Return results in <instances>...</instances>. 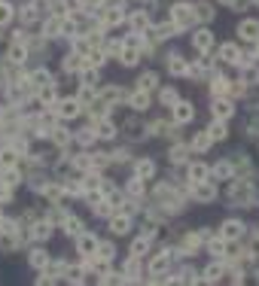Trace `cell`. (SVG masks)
I'll use <instances>...</instances> for the list:
<instances>
[{
	"instance_id": "1",
	"label": "cell",
	"mask_w": 259,
	"mask_h": 286,
	"mask_svg": "<svg viewBox=\"0 0 259 286\" xmlns=\"http://www.w3.org/2000/svg\"><path fill=\"white\" fill-rule=\"evenodd\" d=\"M171 22L177 25V31L195 25V6H189V3H174V6H171Z\"/></svg>"
},
{
	"instance_id": "2",
	"label": "cell",
	"mask_w": 259,
	"mask_h": 286,
	"mask_svg": "<svg viewBox=\"0 0 259 286\" xmlns=\"http://www.w3.org/2000/svg\"><path fill=\"white\" fill-rule=\"evenodd\" d=\"M195 116V107L189 104V101H177L174 107H171V119H174V125H186V122H192Z\"/></svg>"
},
{
	"instance_id": "3",
	"label": "cell",
	"mask_w": 259,
	"mask_h": 286,
	"mask_svg": "<svg viewBox=\"0 0 259 286\" xmlns=\"http://www.w3.org/2000/svg\"><path fill=\"white\" fill-rule=\"evenodd\" d=\"M192 195H195V198L198 201H214L217 198V189H214V183L211 180H198V183H192Z\"/></svg>"
},
{
	"instance_id": "4",
	"label": "cell",
	"mask_w": 259,
	"mask_h": 286,
	"mask_svg": "<svg viewBox=\"0 0 259 286\" xmlns=\"http://www.w3.org/2000/svg\"><path fill=\"white\" fill-rule=\"evenodd\" d=\"M241 235H244V225H241L238 219H226V222H222L220 238H226V241H238Z\"/></svg>"
},
{
	"instance_id": "5",
	"label": "cell",
	"mask_w": 259,
	"mask_h": 286,
	"mask_svg": "<svg viewBox=\"0 0 259 286\" xmlns=\"http://www.w3.org/2000/svg\"><path fill=\"white\" fill-rule=\"evenodd\" d=\"M220 58L226 61V64H247V58H241V52H238V46H232V43H226V46H220Z\"/></svg>"
},
{
	"instance_id": "6",
	"label": "cell",
	"mask_w": 259,
	"mask_h": 286,
	"mask_svg": "<svg viewBox=\"0 0 259 286\" xmlns=\"http://www.w3.org/2000/svg\"><path fill=\"white\" fill-rule=\"evenodd\" d=\"M192 46L198 49V52H207L214 46V34L207 31V28H201V31H195V37H192Z\"/></svg>"
},
{
	"instance_id": "7",
	"label": "cell",
	"mask_w": 259,
	"mask_h": 286,
	"mask_svg": "<svg viewBox=\"0 0 259 286\" xmlns=\"http://www.w3.org/2000/svg\"><path fill=\"white\" fill-rule=\"evenodd\" d=\"M58 116H61V119H74V116H79V101L64 98V101L58 104Z\"/></svg>"
},
{
	"instance_id": "8",
	"label": "cell",
	"mask_w": 259,
	"mask_h": 286,
	"mask_svg": "<svg viewBox=\"0 0 259 286\" xmlns=\"http://www.w3.org/2000/svg\"><path fill=\"white\" fill-rule=\"evenodd\" d=\"M168 265H171V253H159V256L149 262V274H152V277L165 274V271H168Z\"/></svg>"
},
{
	"instance_id": "9",
	"label": "cell",
	"mask_w": 259,
	"mask_h": 286,
	"mask_svg": "<svg viewBox=\"0 0 259 286\" xmlns=\"http://www.w3.org/2000/svg\"><path fill=\"white\" fill-rule=\"evenodd\" d=\"M76 250H79L82 256H92L95 250H98V238L95 235H79L76 238Z\"/></svg>"
},
{
	"instance_id": "10",
	"label": "cell",
	"mask_w": 259,
	"mask_h": 286,
	"mask_svg": "<svg viewBox=\"0 0 259 286\" xmlns=\"http://www.w3.org/2000/svg\"><path fill=\"white\" fill-rule=\"evenodd\" d=\"M238 34H241L244 40H259V22H256V19L241 22V25H238Z\"/></svg>"
},
{
	"instance_id": "11",
	"label": "cell",
	"mask_w": 259,
	"mask_h": 286,
	"mask_svg": "<svg viewBox=\"0 0 259 286\" xmlns=\"http://www.w3.org/2000/svg\"><path fill=\"white\" fill-rule=\"evenodd\" d=\"M232 201H250V183L247 180H235L232 183Z\"/></svg>"
},
{
	"instance_id": "12",
	"label": "cell",
	"mask_w": 259,
	"mask_h": 286,
	"mask_svg": "<svg viewBox=\"0 0 259 286\" xmlns=\"http://www.w3.org/2000/svg\"><path fill=\"white\" fill-rule=\"evenodd\" d=\"M207 177H211V168H207V165H201V162H192V165H189V180H192V183L207 180Z\"/></svg>"
},
{
	"instance_id": "13",
	"label": "cell",
	"mask_w": 259,
	"mask_h": 286,
	"mask_svg": "<svg viewBox=\"0 0 259 286\" xmlns=\"http://www.w3.org/2000/svg\"><path fill=\"white\" fill-rule=\"evenodd\" d=\"M137 61H141V49L131 46V43H125V49H122V64L125 67H134Z\"/></svg>"
},
{
	"instance_id": "14",
	"label": "cell",
	"mask_w": 259,
	"mask_h": 286,
	"mask_svg": "<svg viewBox=\"0 0 259 286\" xmlns=\"http://www.w3.org/2000/svg\"><path fill=\"white\" fill-rule=\"evenodd\" d=\"M211 174L217 177V180H220V177H222V180H232V177H235V168H232L229 162H220V165L211 168Z\"/></svg>"
},
{
	"instance_id": "15",
	"label": "cell",
	"mask_w": 259,
	"mask_h": 286,
	"mask_svg": "<svg viewBox=\"0 0 259 286\" xmlns=\"http://www.w3.org/2000/svg\"><path fill=\"white\" fill-rule=\"evenodd\" d=\"M232 110H235V107H232L229 101H220V98L214 101V116H217V119H229Z\"/></svg>"
},
{
	"instance_id": "16",
	"label": "cell",
	"mask_w": 259,
	"mask_h": 286,
	"mask_svg": "<svg viewBox=\"0 0 259 286\" xmlns=\"http://www.w3.org/2000/svg\"><path fill=\"white\" fill-rule=\"evenodd\" d=\"M168 70H171V73H177V76L189 73V67H186V61H183L180 55H171V58H168Z\"/></svg>"
},
{
	"instance_id": "17",
	"label": "cell",
	"mask_w": 259,
	"mask_h": 286,
	"mask_svg": "<svg viewBox=\"0 0 259 286\" xmlns=\"http://www.w3.org/2000/svg\"><path fill=\"white\" fill-rule=\"evenodd\" d=\"M128 104L134 107V110H147V107H149V95H147L144 88H141V92H134V95L128 98Z\"/></svg>"
},
{
	"instance_id": "18",
	"label": "cell",
	"mask_w": 259,
	"mask_h": 286,
	"mask_svg": "<svg viewBox=\"0 0 259 286\" xmlns=\"http://www.w3.org/2000/svg\"><path fill=\"white\" fill-rule=\"evenodd\" d=\"M128 228H131L128 216H113V219H110V231H113V235H125Z\"/></svg>"
},
{
	"instance_id": "19",
	"label": "cell",
	"mask_w": 259,
	"mask_h": 286,
	"mask_svg": "<svg viewBox=\"0 0 259 286\" xmlns=\"http://www.w3.org/2000/svg\"><path fill=\"white\" fill-rule=\"evenodd\" d=\"M98 137H104V140L116 137V125H113L110 119H101V122H98Z\"/></svg>"
},
{
	"instance_id": "20",
	"label": "cell",
	"mask_w": 259,
	"mask_h": 286,
	"mask_svg": "<svg viewBox=\"0 0 259 286\" xmlns=\"http://www.w3.org/2000/svg\"><path fill=\"white\" fill-rule=\"evenodd\" d=\"M25 58H28V49L22 46V40H19V43H12V46H9V61L19 64V61H25Z\"/></svg>"
},
{
	"instance_id": "21",
	"label": "cell",
	"mask_w": 259,
	"mask_h": 286,
	"mask_svg": "<svg viewBox=\"0 0 259 286\" xmlns=\"http://www.w3.org/2000/svg\"><path fill=\"white\" fill-rule=\"evenodd\" d=\"M207 134H211V140H226V125H222V119H217L214 125H211V128H207Z\"/></svg>"
},
{
	"instance_id": "22",
	"label": "cell",
	"mask_w": 259,
	"mask_h": 286,
	"mask_svg": "<svg viewBox=\"0 0 259 286\" xmlns=\"http://www.w3.org/2000/svg\"><path fill=\"white\" fill-rule=\"evenodd\" d=\"M220 277H222V265H220V262L207 265V271H204V280H207V283H220Z\"/></svg>"
},
{
	"instance_id": "23",
	"label": "cell",
	"mask_w": 259,
	"mask_h": 286,
	"mask_svg": "<svg viewBox=\"0 0 259 286\" xmlns=\"http://www.w3.org/2000/svg\"><path fill=\"white\" fill-rule=\"evenodd\" d=\"M122 19H125V12L119 9V6H113V9H107V12H104V25H119Z\"/></svg>"
},
{
	"instance_id": "24",
	"label": "cell",
	"mask_w": 259,
	"mask_h": 286,
	"mask_svg": "<svg viewBox=\"0 0 259 286\" xmlns=\"http://www.w3.org/2000/svg\"><path fill=\"white\" fill-rule=\"evenodd\" d=\"M104 104H113V101H122V92H119V88L116 85H110V88H104V92L98 95Z\"/></svg>"
},
{
	"instance_id": "25",
	"label": "cell",
	"mask_w": 259,
	"mask_h": 286,
	"mask_svg": "<svg viewBox=\"0 0 259 286\" xmlns=\"http://www.w3.org/2000/svg\"><path fill=\"white\" fill-rule=\"evenodd\" d=\"M31 235L37 238V241H46V238L52 235V222H37V225H34V231H31Z\"/></svg>"
},
{
	"instance_id": "26",
	"label": "cell",
	"mask_w": 259,
	"mask_h": 286,
	"mask_svg": "<svg viewBox=\"0 0 259 286\" xmlns=\"http://www.w3.org/2000/svg\"><path fill=\"white\" fill-rule=\"evenodd\" d=\"M211 143H214V140H211V134H207V131H198V137L192 140V149H198V152H204L207 146H211Z\"/></svg>"
},
{
	"instance_id": "27",
	"label": "cell",
	"mask_w": 259,
	"mask_h": 286,
	"mask_svg": "<svg viewBox=\"0 0 259 286\" xmlns=\"http://www.w3.org/2000/svg\"><path fill=\"white\" fill-rule=\"evenodd\" d=\"M31 82L40 85V88H43V85H55V82H52V73H49V70H37V73L31 76Z\"/></svg>"
},
{
	"instance_id": "28",
	"label": "cell",
	"mask_w": 259,
	"mask_h": 286,
	"mask_svg": "<svg viewBox=\"0 0 259 286\" xmlns=\"http://www.w3.org/2000/svg\"><path fill=\"white\" fill-rule=\"evenodd\" d=\"M152 174H155V165L149 162V158H141V162H137V177L144 180V177H152Z\"/></svg>"
},
{
	"instance_id": "29",
	"label": "cell",
	"mask_w": 259,
	"mask_h": 286,
	"mask_svg": "<svg viewBox=\"0 0 259 286\" xmlns=\"http://www.w3.org/2000/svg\"><path fill=\"white\" fill-rule=\"evenodd\" d=\"M31 265H34V268H46V265H49V253H43V250H34V253H31Z\"/></svg>"
},
{
	"instance_id": "30",
	"label": "cell",
	"mask_w": 259,
	"mask_h": 286,
	"mask_svg": "<svg viewBox=\"0 0 259 286\" xmlns=\"http://www.w3.org/2000/svg\"><path fill=\"white\" fill-rule=\"evenodd\" d=\"M174 34H177V25L174 22H165V25H159V28H155V37H174Z\"/></svg>"
},
{
	"instance_id": "31",
	"label": "cell",
	"mask_w": 259,
	"mask_h": 286,
	"mask_svg": "<svg viewBox=\"0 0 259 286\" xmlns=\"http://www.w3.org/2000/svg\"><path fill=\"white\" fill-rule=\"evenodd\" d=\"M226 238H220V241H211V244H207V250H211V253L214 256H226Z\"/></svg>"
},
{
	"instance_id": "32",
	"label": "cell",
	"mask_w": 259,
	"mask_h": 286,
	"mask_svg": "<svg viewBox=\"0 0 259 286\" xmlns=\"http://www.w3.org/2000/svg\"><path fill=\"white\" fill-rule=\"evenodd\" d=\"M147 25H149V19H147V12H144V9L131 15V28H134V31H141V28H147Z\"/></svg>"
},
{
	"instance_id": "33",
	"label": "cell",
	"mask_w": 259,
	"mask_h": 286,
	"mask_svg": "<svg viewBox=\"0 0 259 286\" xmlns=\"http://www.w3.org/2000/svg\"><path fill=\"white\" fill-rule=\"evenodd\" d=\"M147 244H149V238L144 235V238H137L134 244H131V256L137 259V256H144V250H147Z\"/></svg>"
},
{
	"instance_id": "34",
	"label": "cell",
	"mask_w": 259,
	"mask_h": 286,
	"mask_svg": "<svg viewBox=\"0 0 259 286\" xmlns=\"http://www.w3.org/2000/svg\"><path fill=\"white\" fill-rule=\"evenodd\" d=\"M137 82H141V88H144V92H149V88H152L155 82H159V76H155V73H152V70H149V73H144V76H141V79H137Z\"/></svg>"
},
{
	"instance_id": "35",
	"label": "cell",
	"mask_w": 259,
	"mask_h": 286,
	"mask_svg": "<svg viewBox=\"0 0 259 286\" xmlns=\"http://www.w3.org/2000/svg\"><path fill=\"white\" fill-rule=\"evenodd\" d=\"M226 88H229V79L226 76H220V79H214V85H211V92L220 98V95H226Z\"/></svg>"
},
{
	"instance_id": "36",
	"label": "cell",
	"mask_w": 259,
	"mask_h": 286,
	"mask_svg": "<svg viewBox=\"0 0 259 286\" xmlns=\"http://www.w3.org/2000/svg\"><path fill=\"white\" fill-rule=\"evenodd\" d=\"M64 67L67 70H82V55H67L64 58Z\"/></svg>"
},
{
	"instance_id": "37",
	"label": "cell",
	"mask_w": 259,
	"mask_h": 286,
	"mask_svg": "<svg viewBox=\"0 0 259 286\" xmlns=\"http://www.w3.org/2000/svg\"><path fill=\"white\" fill-rule=\"evenodd\" d=\"M12 19V6L9 3H3V0H0V25H6Z\"/></svg>"
},
{
	"instance_id": "38",
	"label": "cell",
	"mask_w": 259,
	"mask_h": 286,
	"mask_svg": "<svg viewBox=\"0 0 259 286\" xmlns=\"http://www.w3.org/2000/svg\"><path fill=\"white\" fill-rule=\"evenodd\" d=\"M95 137H98V131H92V128H82V131L76 134V140H79V143H92Z\"/></svg>"
},
{
	"instance_id": "39",
	"label": "cell",
	"mask_w": 259,
	"mask_h": 286,
	"mask_svg": "<svg viewBox=\"0 0 259 286\" xmlns=\"http://www.w3.org/2000/svg\"><path fill=\"white\" fill-rule=\"evenodd\" d=\"M195 15H198V19H204V22H211V19H214V9L207 6V3H201V6L195 9Z\"/></svg>"
},
{
	"instance_id": "40",
	"label": "cell",
	"mask_w": 259,
	"mask_h": 286,
	"mask_svg": "<svg viewBox=\"0 0 259 286\" xmlns=\"http://www.w3.org/2000/svg\"><path fill=\"white\" fill-rule=\"evenodd\" d=\"M186 146H174V149H171V162H186Z\"/></svg>"
},
{
	"instance_id": "41",
	"label": "cell",
	"mask_w": 259,
	"mask_h": 286,
	"mask_svg": "<svg viewBox=\"0 0 259 286\" xmlns=\"http://www.w3.org/2000/svg\"><path fill=\"white\" fill-rule=\"evenodd\" d=\"M64 225H67V231H71V235H79V231H82L79 219H71V216H64Z\"/></svg>"
},
{
	"instance_id": "42",
	"label": "cell",
	"mask_w": 259,
	"mask_h": 286,
	"mask_svg": "<svg viewBox=\"0 0 259 286\" xmlns=\"http://www.w3.org/2000/svg\"><path fill=\"white\" fill-rule=\"evenodd\" d=\"M162 104H171V107L177 104V92H174V88H165V92H162Z\"/></svg>"
},
{
	"instance_id": "43",
	"label": "cell",
	"mask_w": 259,
	"mask_h": 286,
	"mask_svg": "<svg viewBox=\"0 0 259 286\" xmlns=\"http://www.w3.org/2000/svg\"><path fill=\"white\" fill-rule=\"evenodd\" d=\"M0 165H3V168H12V165H15V152H12V149H6L3 155H0Z\"/></svg>"
},
{
	"instance_id": "44",
	"label": "cell",
	"mask_w": 259,
	"mask_h": 286,
	"mask_svg": "<svg viewBox=\"0 0 259 286\" xmlns=\"http://www.w3.org/2000/svg\"><path fill=\"white\" fill-rule=\"evenodd\" d=\"M3 183H6V186H15V183H19V171H12V168H9V171L3 174Z\"/></svg>"
},
{
	"instance_id": "45",
	"label": "cell",
	"mask_w": 259,
	"mask_h": 286,
	"mask_svg": "<svg viewBox=\"0 0 259 286\" xmlns=\"http://www.w3.org/2000/svg\"><path fill=\"white\" fill-rule=\"evenodd\" d=\"M128 192H131V195H141V192H144V180H141V177L128 183Z\"/></svg>"
},
{
	"instance_id": "46",
	"label": "cell",
	"mask_w": 259,
	"mask_h": 286,
	"mask_svg": "<svg viewBox=\"0 0 259 286\" xmlns=\"http://www.w3.org/2000/svg\"><path fill=\"white\" fill-rule=\"evenodd\" d=\"M98 247H101V256H104V259H113V256H116L113 244H98Z\"/></svg>"
},
{
	"instance_id": "47",
	"label": "cell",
	"mask_w": 259,
	"mask_h": 286,
	"mask_svg": "<svg viewBox=\"0 0 259 286\" xmlns=\"http://www.w3.org/2000/svg\"><path fill=\"white\" fill-rule=\"evenodd\" d=\"M52 137H55V143H58V146H64V143L71 140V134H67V131H61V128H58L55 134H52Z\"/></svg>"
},
{
	"instance_id": "48",
	"label": "cell",
	"mask_w": 259,
	"mask_h": 286,
	"mask_svg": "<svg viewBox=\"0 0 259 286\" xmlns=\"http://www.w3.org/2000/svg\"><path fill=\"white\" fill-rule=\"evenodd\" d=\"M220 3H226V6H235V3H238V0H220Z\"/></svg>"
},
{
	"instance_id": "49",
	"label": "cell",
	"mask_w": 259,
	"mask_h": 286,
	"mask_svg": "<svg viewBox=\"0 0 259 286\" xmlns=\"http://www.w3.org/2000/svg\"><path fill=\"white\" fill-rule=\"evenodd\" d=\"M256 6H259V0H256Z\"/></svg>"
}]
</instances>
